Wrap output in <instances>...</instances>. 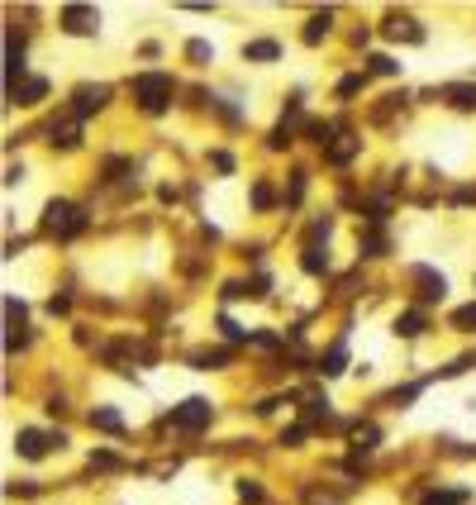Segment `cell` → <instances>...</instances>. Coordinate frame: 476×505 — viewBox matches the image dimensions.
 <instances>
[{"label":"cell","instance_id":"6da1fadb","mask_svg":"<svg viewBox=\"0 0 476 505\" xmlns=\"http://www.w3.org/2000/svg\"><path fill=\"white\" fill-rule=\"evenodd\" d=\"M134 100H139L148 115H162L172 105V77H162V72H143L134 77Z\"/></svg>","mask_w":476,"mask_h":505},{"label":"cell","instance_id":"7a4b0ae2","mask_svg":"<svg viewBox=\"0 0 476 505\" xmlns=\"http://www.w3.org/2000/svg\"><path fill=\"white\" fill-rule=\"evenodd\" d=\"M172 425H176V429H186V434H195V429H205V425H210V400H200V395H190L186 405H176V410H172Z\"/></svg>","mask_w":476,"mask_h":505},{"label":"cell","instance_id":"3957f363","mask_svg":"<svg viewBox=\"0 0 476 505\" xmlns=\"http://www.w3.org/2000/svg\"><path fill=\"white\" fill-rule=\"evenodd\" d=\"M81 224H86V215H81L77 206H58V201L48 206V229H53V234H77Z\"/></svg>","mask_w":476,"mask_h":505},{"label":"cell","instance_id":"277c9868","mask_svg":"<svg viewBox=\"0 0 476 505\" xmlns=\"http://www.w3.org/2000/svg\"><path fill=\"white\" fill-rule=\"evenodd\" d=\"M95 24H100V15H95L91 5H67L63 10V29L67 33H91Z\"/></svg>","mask_w":476,"mask_h":505},{"label":"cell","instance_id":"5b68a950","mask_svg":"<svg viewBox=\"0 0 476 505\" xmlns=\"http://www.w3.org/2000/svg\"><path fill=\"white\" fill-rule=\"evenodd\" d=\"M15 448L24 453V458H43V453H48V434H43V429H19Z\"/></svg>","mask_w":476,"mask_h":505},{"label":"cell","instance_id":"8992f818","mask_svg":"<svg viewBox=\"0 0 476 505\" xmlns=\"http://www.w3.org/2000/svg\"><path fill=\"white\" fill-rule=\"evenodd\" d=\"M10 95H15L19 105H38V100L48 95V81L43 77H24L19 86H10Z\"/></svg>","mask_w":476,"mask_h":505},{"label":"cell","instance_id":"52a82bcc","mask_svg":"<svg viewBox=\"0 0 476 505\" xmlns=\"http://www.w3.org/2000/svg\"><path fill=\"white\" fill-rule=\"evenodd\" d=\"M105 100H110V91H105V86H81V91H77V115L100 110Z\"/></svg>","mask_w":476,"mask_h":505},{"label":"cell","instance_id":"ba28073f","mask_svg":"<svg viewBox=\"0 0 476 505\" xmlns=\"http://www.w3.org/2000/svg\"><path fill=\"white\" fill-rule=\"evenodd\" d=\"M243 58H248V63H271V58H281V48L271 43V38H257V43L243 48Z\"/></svg>","mask_w":476,"mask_h":505},{"label":"cell","instance_id":"9c48e42d","mask_svg":"<svg viewBox=\"0 0 476 505\" xmlns=\"http://www.w3.org/2000/svg\"><path fill=\"white\" fill-rule=\"evenodd\" d=\"M10 63H5V77H10V86H19V72H24V43L19 38H10V53H5Z\"/></svg>","mask_w":476,"mask_h":505},{"label":"cell","instance_id":"30bf717a","mask_svg":"<svg viewBox=\"0 0 476 505\" xmlns=\"http://www.w3.org/2000/svg\"><path fill=\"white\" fill-rule=\"evenodd\" d=\"M396 334H400V339H414V334H424V315H419V310H405V315L396 319Z\"/></svg>","mask_w":476,"mask_h":505},{"label":"cell","instance_id":"8fae6325","mask_svg":"<svg viewBox=\"0 0 476 505\" xmlns=\"http://www.w3.org/2000/svg\"><path fill=\"white\" fill-rule=\"evenodd\" d=\"M448 105H458V110H476V86H448Z\"/></svg>","mask_w":476,"mask_h":505},{"label":"cell","instance_id":"7c38bea8","mask_svg":"<svg viewBox=\"0 0 476 505\" xmlns=\"http://www.w3.org/2000/svg\"><path fill=\"white\" fill-rule=\"evenodd\" d=\"M329 24H333V15H329V10H324V15H315L310 24H305V43H319V38L329 33Z\"/></svg>","mask_w":476,"mask_h":505},{"label":"cell","instance_id":"4fadbf2b","mask_svg":"<svg viewBox=\"0 0 476 505\" xmlns=\"http://www.w3.org/2000/svg\"><path fill=\"white\" fill-rule=\"evenodd\" d=\"M91 425H95V429H110V434H119V429H124V420H119V410H91Z\"/></svg>","mask_w":476,"mask_h":505},{"label":"cell","instance_id":"5bb4252c","mask_svg":"<svg viewBox=\"0 0 476 505\" xmlns=\"http://www.w3.org/2000/svg\"><path fill=\"white\" fill-rule=\"evenodd\" d=\"M357 148H362V139H338V143H329V158L333 162H348Z\"/></svg>","mask_w":476,"mask_h":505},{"label":"cell","instance_id":"9a60e30c","mask_svg":"<svg viewBox=\"0 0 476 505\" xmlns=\"http://www.w3.org/2000/svg\"><path fill=\"white\" fill-rule=\"evenodd\" d=\"M343 358H348V353H343V348H333L329 358L319 363V372H324V377H338V372H343Z\"/></svg>","mask_w":476,"mask_h":505},{"label":"cell","instance_id":"2e32d148","mask_svg":"<svg viewBox=\"0 0 476 505\" xmlns=\"http://www.w3.org/2000/svg\"><path fill=\"white\" fill-rule=\"evenodd\" d=\"M301 262H305V272H329V257H324L319 248H305V257H301Z\"/></svg>","mask_w":476,"mask_h":505},{"label":"cell","instance_id":"e0dca14e","mask_svg":"<svg viewBox=\"0 0 476 505\" xmlns=\"http://www.w3.org/2000/svg\"><path fill=\"white\" fill-rule=\"evenodd\" d=\"M367 63H372V72H381V77H396V63H391L386 53H372Z\"/></svg>","mask_w":476,"mask_h":505},{"label":"cell","instance_id":"ac0fdd59","mask_svg":"<svg viewBox=\"0 0 476 505\" xmlns=\"http://www.w3.org/2000/svg\"><path fill=\"white\" fill-rule=\"evenodd\" d=\"M453 324H458V329H476V305H462L458 315H453Z\"/></svg>","mask_w":476,"mask_h":505},{"label":"cell","instance_id":"d6986e66","mask_svg":"<svg viewBox=\"0 0 476 505\" xmlns=\"http://www.w3.org/2000/svg\"><path fill=\"white\" fill-rule=\"evenodd\" d=\"M377 439H381V434H377V429H372V425L352 434V443H357V448H377Z\"/></svg>","mask_w":476,"mask_h":505},{"label":"cell","instance_id":"ffe728a7","mask_svg":"<svg viewBox=\"0 0 476 505\" xmlns=\"http://www.w3.org/2000/svg\"><path fill=\"white\" fill-rule=\"evenodd\" d=\"M386 29L396 33V38H400V33H405V38H419V29H414L410 19H391V24H386Z\"/></svg>","mask_w":476,"mask_h":505},{"label":"cell","instance_id":"44dd1931","mask_svg":"<svg viewBox=\"0 0 476 505\" xmlns=\"http://www.w3.org/2000/svg\"><path fill=\"white\" fill-rule=\"evenodd\" d=\"M186 53L195 58V63H205V58H215V48H210V43H200V38H195V43H190Z\"/></svg>","mask_w":476,"mask_h":505},{"label":"cell","instance_id":"7402d4cb","mask_svg":"<svg viewBox=\"0 0 476 505\" xmlns=\"http://www.w3.org/2000/svg\"><path fill=\"white\" fill-rule=\"evenodd\" d=\"M310 139H315V143H329L333 129H329V124H310Z\"/></svg>","mask_w":476,"mask_h":505},{"label":"cell","instance_id":"603a6c76","mask_svg":"<svg viewBox=\"0 0 476 505\" xmlns=\"http://www.w3.org/2000/svg\"><path fill=\"white\" fill-rule=\"evenodd\" d=\"M238 496H243V501H257V496H262V491H257L253 482H238Z\"/></svg>","mask_w":476,"mask_h":505},{"label":"cell","instance_id":"cb8c5ba5","mask_svg":"<svg viewBox=\"0 0 476 505\" xmlns=\"http://www.w3.org/2000/svg\"><path fill=\"white\" fill-rule=\"evenodd\" d=\"M220 329H224V334H229V339H248V334H243V329H238V324H234V319H220Z\"/></svg>","mask_w":476,"mask_h":505},{"label":"cell","instance_id":"d4e9b609","mask_svg":"<svg viewBox=\"0 0 476 505\" xmlns=\"http://www.w3.org/2000/svg\"><path fill=\"white\" fill-rule=\"evenodd\" d=\"M357 86H362V77H348V81H338V95H352Z\"/></svg>","mask_w":476,"mask_h":505},{"label":"cell","instance_id":"484cf974","mask_svg":"<svg viewBox=\"0 0 476 505\" xmlns=\"http://www.w3.org/2000/svg\"><path fill=\"white\" fill-rule=\"evenodd\" d=\"M305 439V425H296V429H286V434H281V443H301Z\"/></svg>","mask_w":476,"mask_h":505}]
</instances>
